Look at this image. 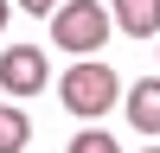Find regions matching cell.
<instances>
[{
    "label": "cell",
    "mask_w": 160,
    "mask_h": 153,
    "mask_svg": "<svg viewBox=\"0 0 160 153\" xmlns=\"http://www.w3.org/2000/svg\"><path fill=\"white\" fill-rule=\"evenodd\" d=\"M26 140H32V121H26V109H0V153H26Z\"/></svg>",
    "instance_id": "cell-6"
},
{
    "label": "cell",
    "mask_w": 160,
    "mask_h": 153,
    "mask_svg": "<svg viewBox=\"0 0 160 153\" xmlns=\"http://www.w3.org/2000/svg\"><path fill=\"white\" fill-rule=\"evenodd\" d=\"M128 38H160V0H109Z\"/></svg>",
    "instance_id": "cell-5"
},
{
    "label": "cell",
    "mask_w": 160,
    "mask_h": 153,
    "mask_svg": "<svg viewBox=\"0 0 160 153\" xmlns=\"http://www.w3.org/2000/svg\"><path fill=\"white\" fill-rule=\"evenodd\" d=\"M45 76H51V64H45L38 45H7V51H0V89H13V96H38Z\"/></svg>",
    "instance_id": "cell-3"
},
{
    "label": "cell",
    "mask_w": 160,
    "mask_h": 153,
    "mask_svg": "<svg viewBox=\"0 0 160 153\" xmlns=\"http://www.w3.org/2000/svg\"><path fill=\"white\" fill-rule=\"evenodd\" d=\"M154 58H160V38H154Z\"/></svg>",
    "instance_id": "cell-10"
},
{
    "label": "cell",
    "mask_w": 160,
    "mask_h": 153,
    "mask_svg": "<svg viewBox=\"0 0 160 153\" xmlns=\"http://www.w3.org/2000/svg\"><path fill=\"white\" fill-rule=\"evenodd\" d=\"M148 153H160V147H148Z\"/></svg>",
    "instance_id": "cell-11"
},
{
    "label": "cell",
    "mask_w": 160,
    "mask_h": 153,
    "mask_svg": "<svg viewBox=\"0 0 160 153\" xmlns=\"http://www.w3.org/2000/svg\"><path fill=\"white\" fill-rule=\"evenodd\" d=\"M71 153H122L102 128H83V134H71Z\"/></svg>",
    "instance_id": "cell-7"
},
{
    "label": "cell",
    "mask_w": 160,
    "mask_h": 153,
    "mask_svg": "<svg viewBox=\"0 0 160 153\" xmlns=\"http://www.w3.org/2000/svg\"><path fill=\"white\" fill-rule=\"evenodd\" d=\"M7 19H13V7H7V0H0V32H7Z\"/></svg>",
    "instance_id": "cell-9"
},
{
    "label": "cell",
    "mask_w": 160,
    "mask_h": 153,
    "mask_svg": "<svg viewBox=\"0 0 160 153\" xmlns=\"http://www.w3.org/2000/svg\"><path fill=\"white\" fill-rule=\"evenodd\" d=\"M109 26H115V7H102V0H64L51 13V45L71 51V58H96Z\"/></svg>",
    "instance_id": "cell-1"
},
{
    "label": "cell",
    "mask_w": 160,
    "mask_h": 153,
    "mask_svg": "<svg viewBox=\"0 0 160 153\" xmlns=\"http://www.w3.org/2000/svg\"><path fill=\"white\" fill-rule=\"evenodd\" d=\"M115 96H122V83H115V70L102 58H77L71 70L58 76V102L71 115H83V121H96V115L115 109Z\"/></svg>",
    "instance_id": "cell-2"
},
{
    "label": "cell",
    "mask_w": 160,
    "mask_h": 153,
    "mask_svg": "<svg viewBox=\"0 0 160 153\" xmlns=\"http://www.w3.org/2000/svg\"><path fill=\"white\" fill-rule=\"evenodd\" d=\"M128 128L160 140V76H141V83L128 89Z\"/></svg>",
    "instance_id": "cell-4"
},
{
    "label": "cell",
    "mask_w": 160,
    "mask_h": 153,
    "mask_svg": "<svg viewBox=\"0 0 160 153\" xmlns=\"http://www.w3.org/2000/svg\"><path fill=\"white\" fill-rule=\"evenodd\" d=\"M19 7H26V13H38V19H51V13L64 7V0H19Z\"/></svg>",
    "instance_id": "cell-8"
}]
</instances>
